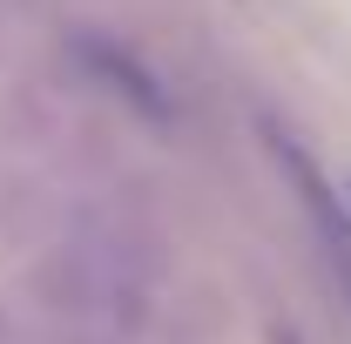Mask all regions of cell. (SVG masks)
<instances>
[{"label":"cell","instance_id":"1","mask_svg":"<svg viewBox=\"0 0 351 344\" xmlns=\"http://www.w3.org/2000/svg\"><path fill=\"white\" fill-rule=\"evenodd\" d=\"M277 162H284V175L298 182L311 223H317V243H324V263H331V277L345 284V297H351V216L331 203V189L317 182V169L304 162V149H298V142H284V135H277Z\"/></svg>","mask_w":351,"mask_h":344},{"label":"cell","instance_id":"2","mask_svg":"<svg viewBox=\"0 0 351 344\" xmlns=\"http://www.w3.org/2000/svg\"><path fill=\"white\" fill-rule=\"evenodd\" d=\"M88 61H95V75H101V82H115V88H122L135 108H162V88H156V75H142L129 54H115V47H95Z\"/></svg>","mask_w":351,"mask_h":344},{"label":"cell","instance_id":"3","mask_svg":"<svg viewBox=\"0 0 351 344\" xmlns=\"http://www.w3.org/2000/svg\"><path fill=\"white\" fill-rule=\"evenodd\" d=\"M284 344H291V338H284Z\"/></svg>","mask_w":351,"mask_h":344}]
</instances>
